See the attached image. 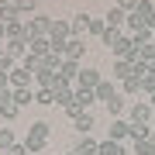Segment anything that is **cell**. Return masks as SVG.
<instances>
[{
  "label": "cell",
  "instance_id": "cell-1",
  "mask_svg": "<svg viewBox=\"0 0 155 155\" xmlns=\"http://www.w3.org/2000/svg\"><path fill=\"white\" fill-rule=\"evenodd\" d=\"M152 117H155V107L148 100H138V104H131V110H127V121L131 124H152Z\"/></svg>",
  "mask_w": 155,
  "mask_h": 155
},
{
  "label": "cell",
  "instance_id": "cell-2",
  "mask_svg": "<svg viewBox=\"0 0 155 155\" xmlns=\"http://www.w3.org/2000/svg\"><path fill=\"white\" fill-rule=\"evenodd\" d=\"M24 28H28V38H41V35L52 31V17L48 14H35V17L24 21Z\"/></svg>",
  "mask_w": 155,
  "mask_h": 155
},
{
  "label": "cell",
  "instance_id": "cell-3",
  "mask_svg": "<svg viewBox=\"0 0 155 155\" xmlns=\"http://www.w3.org/2000/svg\"><path fill=\"white\" fill-rule=\"evenodd\" d=\"M134 48H138V45H134V38H131V35H127V31H121V35H117V41L110 45L114 59H127V55H131Z\"/></svg>",
  "mask_w": 155,
  "mask_h": 155
},
{
  "label": "cell",
  "instance_id": "cell-4",
  "mask_svg": "<svg viewBox=\"0 0 155 155\" xmlns=\"http://www.w3.org/2000/svg\"><path fill=\"white\" fill-rule=\"evenodd\" d=\"M100 69H79V76H76V90H97L100 86Z\"/></svg>",
  "mask_w": 155,
  "mask_h": 155
},
{
  "label": "cell",
  "instance_id": "cell-5",
  "mask_svg": "<svg viewBox=\"0 0 155 155\" xmlns=\"http://www.w3.org/2000/svg\"><path fill=\"white\" fill-rule=\"evenodd\" d=\"M31 83H35V72H31V69H24V66H14V69H11V86H14V90L31 86Z\"/></svg>",
  "mask_w": 155,
  "mask_h": 155
},
{
  "label": "cell",
  "instance_id": "cell-6",
  "mask_svg": "<svg viewBox=\"0 0 155 155\" xmlns=\"http://www.w3.org/2000/svg\"><path fill=\"white\" fill-rule=\"evenodd\" d=\"M131 17H138L141 24H152V17H155V4H152V0H138V7L131 11Z\"/></svg>",
  "mask_w": 155,
  "mask_h": 155
},
{
  "label": "cell",
  "instance_id": "cell-7",
  "mask_svg": "<svg viewBox=\"0 0 155 155\" xmlns=\"http://www.w3.org/2000/svg\"><path fill=\"white\" fill-rule=\"evenodd\" d=\"M83 52H86V45H83V38H76V35H72V38L66 41V48H62V55H66V59H83Z\"/></svg>",
  "mask_w": 155,
  "mask_h": 155
},
{
  "label": "cell",
  "instance_id": "cell-8",
  "mask_svg": "<svg viewBox=\"0 0 155 155\" xmlns=\"http://www.w3.org/2000/svg\"><path fill=\"white\" fill-rule=\"evenodd\" d=\"M110 76L124 83L127 76H138V72H134V62H131V59H117V62H114V72H110Z\"/></svg>",
  "mask_w": 155,
  "mask_h": 155
},
{
  "label": "cell",
  "instance_id": "cell-9",
  "mask_svg": "<svg viewBox=\"0 0 155 155\" xmlns=\"http://www.w3.org/2000/svg\"><path fill=\"white\" fill-rule=\"evenodd\" d=\"M110 138H114V141L131 138V121H124V117H114V121H110Z\"/></svg>",
  "mask_w": 155,
  "mask_h": 155
},
{
  "label": "cell",
  "instance_id": "cell-10",
  "mask_svg": "<svg viewBox=\"0 0 155 155\" xmlns=\"http://www.w3.org/2000/svg\"><path fill=\"white\" fill-rule=\"evenodd\" d=\"M90 21H93V17H90V14H76V17H72V35H76V38H83V35L90 31Z\"/></svg>",
  "mask_w": 155,
  "mask_h": 155
},
{
  "label": "cell",
  "instance_id": "cell-11",
  "mask_svg": "<svg viewBox=\"0 0 155 155\" xmlns=\"http://www.w3.org/2000/svg\"><path fill=\"white\" fill-rule=\"evenodd\" d=\"M104 21H107V28H117V31H121V24H127V11H121V7H110V14H107Z\"/></svg>",
  "mask_w": 155,
  "mask_h": 155
},
{
  "label": "cell",
  "instance_id": "cell-12",
  "mask_svg": "<svg viewBox=\"0 0 155 155\" xmlns=\"http://www.w3.org/2000/svg\"><path fill=\"white\" fill-rule=\"evenodd\" d=\"M0 21H4V24H17V21H24V14L17 11L14 4H4V7H0Z\"/></svg>",
  "mask_w": 155,
  "mask_h": 155
},
{
  "label": "cell",
  "instance_id": "cell-13",
  "mask_svg": "<svg viewBox=\"0 0 155 155\" xmlns=\"http://www.w3.org/2000/svg\"><path fill=\"white\" fill-rule=\"evenodd\" d=\"M59 76L66 79V83H69V79H76V76H79V62H76V59H66V62H62V69H59Z\"/></svg>",
  "mask_w": 155,
  "mask_h": 155
},
{
  "label": "cell",
  "instance_id": "cell-14",
  "mask_svg": "<svg viewBox=\"0 0 155 155\" xmlns=\"http://www.w3.org/2000/svg\"><path fill=\"white\" fill-rule=\"evenodd\" d=\"M93 93H97V100H104V104H107L110 97H117V86H114V83H107V79H100V86L93 90Z\"/></svg>",
  "mask_w": 155,
  "mask_h": 155
},
{
  "label": "cell",
  "instance_id": "cell-15",
  "mask_svg": "<svg viewBox=\"0 0 155 155\" xmlns=\"http://www.w3.org/2000/svg\"><path fill=\"white\" fill-rule=\"evenodd\" d=\"M72 127H76L79 134H90V127H93V114H90V110H83L76 121H72Z\"/></svg>",
  "mask_w": 155,
  "mask_h": 155
},
{
  "label": "cell",
  "instance_id": "cell-16",
  "mask_svg": "<svg viewBox=\"0 0 155 155\" xmlns=\"http://www.w3.org/2000/svg\"><path fill=\"white\" fill-rule=\"evenodd\" d=\"M97 155H124V148H121V141L107 138V141H100V148H97Z\"/></svg>",
  "mask_w": 155,
  "mask_h": 155
},
{
  "label": "cell",
  "instance_id": "cell-17",
  "mask_svg": "<svg viewBox=\"0 0 155 155\" xmlns=\"http://www.w3.org/2000/svg\"><path fill=\"white\" fill-rule=\"evenodd\" d=\"M97 148H100V141H93L90 134H83V138H79V145H76L79 155H97Z\"/></svg>",
  "mask_w": 155,
  "mask_h": 155
},
{
  "label": "cell",
  "instance_id": "cell-18",
  "mask_svg": "<svg viewBox=\"0 0 155 155\" xmlns=\"http://www.w3.org/2000/svg\"><path fill=\"white\" fill-rule=\"evenodd\" d=\"M31 100H35V90H31V86H21V90H14V104H17V107H28Z\"/></svg>",
  "mask_w": 155,
  "mask_h": 155
},
{
  "label": "cell",
  "instance_id": "cell-19",
  "mask_svg": "<svg viewBox=\"0 0 155 155\" xmlns=\"http://www.w3.org/2000/svg\"><path fill=\"white\" fill-rule=\"evenodd\" d=\"M48 134H52V127L45 124V121H35L31 124V131H28V138H41V141H48Z\"/></svg>",
  "mask_w": 155,
  "mask_h": 155
},
{
  "label": "cell",
  "instance_id": "cell-20",
  "mask_svg": "<svg viewBox=\"0 0 155 155\" xmlns=\"http://www.w3.org/2000/svg\"><path fill=\"white\" fill-rule=\"evenodd\" d=\"M14 131H11V127H0V155H4V152H11L14 148Z\"/></svg>",
  "mask_w": 155,
  "mask_h": 155
},
{
  "label": "cell",
  "instance_id": "cell-21",
  "mask_svg": "<svg viewBox=\"0 0 155 155\" xmlns=\"http://www.w3.org/2000/svg\"><path fill=\"white\" fill-rule=\"evenodd\" d=\"M35 104H41V107H52V104H55V93H52L48 86H41V90H35Z\"/></svg>",
  "mask_w": 155,
  "mask_h": 155
},
{
  "label": "cell",
  "instance_id": "cell-22",
  "mask_svg": "<svg viewBox=\"0 0 155 155\" xmlns=\"http://www.w3.org/2000/svg\"><path fill=\"white\" fill-rule=\"evenodd\" d=\"M72 100H76L83 110H90V104L97 100V93H93V90H76V97H72Z\"/></svg>",
  "mask_w": 155,
  "mask_h": 155
},
{
  "label": "cell",
  "instance_id": "cell-23",
  "mask_svg": "<svg viewBox=\"0 0 155 155\" xmlns=\"http://www.w3.org/2000/svg\"><path fill=\"white\" fill-rule=\"evenodd\" d=\"M107 110H110L114 117H121V114H124V97H121V93L110 97V100H107Z\"/></svg>",
  "mask_w": 155,
  "mask_h": 155
},
{
  "label": "cell",
  "instance_id": "cell-24",
  "mask_svg": "<svg viewBox=\"0 0 155 155\" xmlns=\"http://www.w3.org/2000/svg\"><path fill=\"white\" fill-rule=\"evenodd\" d=\"M14 7H17L24 17H28V14H35V11H38V0H14Z\"/></svg>",
  "mask_w": 155,
  "mask_h": 155
},
{
  "label": "cell",
  "instance_id": "cell-25",
  "mask_svg": "<svg viewBox=\"0 0 155 155\" xmlns=\"http://www.w3.org/2000/svg\"><path fill=\"white\" fill-rule=\"evenodd\" d=\"M17 110H21V107H17L14 100H11V104H0V117H4V121H14Z\"/></svg>",
  "mask_w": 155,
  "mask_h": 155
},
{
  "label": "cell",
  "instance_id": "cell-26",
  "mask_svg": "<svg viewBox=\"0 0 155 155\" xmlns=\"http://www.w3.org/2000/svg\"><path fill=\"white\" fill-rule=\"evenodd\" d=\"M148 134H152V124H131V138H134V141L148 138Z\"/></svg>",
  "mask_w": 155,
  "mask_h": 155
},
{
  "label": "cell",
  "instance_id": "cell-27",
  "mask_svg": "<svg viewBox=\"0 0 155 155\" xmlns=\"http://www.w3.org/2000/svg\"><path fill=\"white\" fill-rule=\"evenodd\" d=\"M121 90H124V93H138V90H141V76H127L121 83Z\"/></svg>",
  "mask_w": 155,
  "mask_h": 155
},
{
  "label": "cell",
  "instance_id": "cell-28",
  "mask_svg": "<svg viewBox=\"0 0 155 155\" xmlns=\"http://www.w3.org/2000/svg\"><path fill=\"white\" fill-rule=\"evenodd\" d=\"M141 93H148V97L155 93V72H152V69H148V72L141 76Z\"/></svg>",
  "mask_w": 155,
  "mask_h": 155
},
{
  "label": "cell",
  "instance_id": "cell-29",
  "mask_svg": "<svg viewBox=\"0 0 155 155\" xmlns=\"http://www.w3.org/2000/svg\"><path fill=\"white\" fill-rule=\"evenodd\" d=\"M138 59H141V62H148V66L155 62V45H152V41H148V45H141V48H138Z\"/></svg>",
  "mask_w": 155,
  "mask_h": 155
},
{
  "label": "cell",
  "instance_id": "cell-30",
  "mask_svg": "<svg viewBox=\"0 0 155 155\" xmlns=\"http://www.w3.org/2000/svg\"><path fill=\"white\" fill-rule=\"evenodd\" d=\"M14 62H17V59L11 55V52H4V48H0V72H11V69H14Z\"/></svg>",
  "mask_w": 155,
  "mask_h": 155
},
{
  "label": "cell",
  "instance_id": "cell-31",
  "mask_svg": "<svg viewBox=\"0 0 155 155\" xmlns=\"http://www.w3.org/2000/svg\"><path fill=\"white\" fill-rule=\"evenodd\" d=\"M107 31V21L104 17H93V21H90V35H104Z\"/></svg>",
  "mask_w": 155,
  "mask_h": 155
},
{
  "label": "cell",
  "instance_id": "cell-32",
  "mask_svg": "<svg viewBox=\"0 0 155 155\" xmlns=\"http://www.w3.org/2000/svg\"><path fill=\"white\" fill-rule=\"evenodd\" d=\"M117 35H121V31H117V28H107L104 35H100V38H104V45H107V48H110V45L117 41Z\"/></svg>",
  "mask_w": 155,
  "mask_h": 155
},
{
  "label": "cell",
  "instance_id": "cell-33",
  "mask_svg": "<svg viewBox=\"0 0 155 155\" xmlns=\"http://www.w3.org/2000/svg\"><path fill=\"white\" fill-rule=\"evenodd\" d=\"M4 155H31V148H28V141H17L11 152H4Z\"/></svg>",
  "mask_w": 155,
  "mask_h": 155
},
{
  "label": "cell",
  "instance_id": "cell-34",
  "mask_svg": "<svg viewBox=\"0 0 155 155\" xmlns=\"http://www.w3.org/2000/svg\"><path fill=\"white\" fill-rule=\"evenodd\" d=\"M28 148H31V155H35V152L45 148V141H41V138H28Z\"/></svg>",
  "mask_w": 155,
  "mask_h": 155
},
{
  "label": "cell",
  "instance_id": "cell-35",
  "mask_svg": "<svg viewBox=\"0 0 155 155\" xmlns=\"http://www.w3.org/2000/svg\"><path fill=\"white\" fill-rule=\"evenodd\" d=\"M4 90H14L11 86V72H0V93H4Z\"/></svg>",
  "mask_w": 155,
  "mask_h": 155
},
{
  "label": "cell",
  "instance_id": "cell-36",
  "mask_svg": "<svg viewBox=\"0 0 155 155\" xmlns=\"http://www.w3.org/2000/svg\"><path fill=\"white\" fill-rule=\"evenodd\" d=\"M117 7H121V11H127V14H131L134 7H138V0H117Z\"/></svg>",
  "mask_w": 155,
  "mask_h": 155
},
{
  "label": "cell",
  "instance_id": "cell-37",
  "mask_svg": "<svg viewBox=\"0 0 155 155\" xmlns=\"http://www.w3.org/2000/svg\"><path fill=\"white\" fill-rule=\"evenodd\" d=\"M4 41H7V24L0 21V45H4Z\"/></svg>",
  "mask_w": 155,
  "mask_h": 155
},
{
  "label": "cell",
  "instance_id": "cell-38",
  "mask_svg": "<svg viewBox=\"0 0 155 155\" xmlns=\"http://www.w3.org/2000/svg\"><path fill=\"white\" fill-rule=\"evenodd\" d=\"M4 4H14V0H0V7H4Z\"/></svg>",
  "mask_w": 155,
  "mask_h": 155
},
{
  "label": "cell",
  "instance_id": "cell-39",
  "mask_svg": "<svg viewBox=\"0 0 155 155\" xmlns=\"http://www.w3.org/2000/svg\"><path fill=\"white\" fill-rule=\"evenodd\" d=\"M148 104H152V107H155V93H152V100H148Z\"/></svg>",
  "mask_w": 155,
  "mask_h": 155
},
{
  "label": "cell",
  "instance_id": "cell-40",
  "mask_svg": "<svg viewBox=\"0 0 155 155\" xmlns=\"http://www.w3.org/2000/svg\"><path fill=\"white\" fill-rule=\"evenodd\" d=\"M152 31H155V17H152Z\"/></svg>",
  "mask_w": 155,
  "mask_h": 155
},
{
  "label": "cell",
  "instance_id": "cell-41",
  "mask_svg": "<svg viewBox=\"0 0 155 155\" xmlns=\"http://www.w3.org/2000/svg\"><path fill=\"white\" fill-rule=\"evenodd\" d=\"M152 127H155V117H152Z\"/></svg>",
  "mask_w": 155,
  "mask_h": 155
},
{
  "label": "cell",
  "instance_id": "cell-42",
  "mask_svg": "<svg viewBox=\"0 0 155 155\" xmlns=\"http://www.w3.org/2000/svg\"><path fill=\"white\" fill-rule=\"evenodd\" d=\"M69 155H76V152H69Z\"/></svg>",
  "mask_w": 155,
  "mask_h": 155
},
{
  "label": "cell",
  "instance_id": "cell-43",
  "mask_svg": "<svg viewBox=\"0 0 155 155\" xmlns=\"http://www.w3.org/2000/svg\"><path fill=\"white\" fill-rule=\"evenodd\" d=\"M0 48H4V45H0Z\"/></svg>",
  "mask_w": 155,
  "mask_h": 155
},
{
  "label": "cell",
  "instance_id": "cell-44",
  "mask_svg": "<svg viewBox=\"0 0 155 155\" xmlns=\"http://www.w3.org/2000/svg\"><path fill=\"white\" fill-rule=\"evenodd\" d=\"M76 155H79V152H76Z\"/></svg>",
  "mask_w": 155,
  "mask_h": 155
}]
</instances>
